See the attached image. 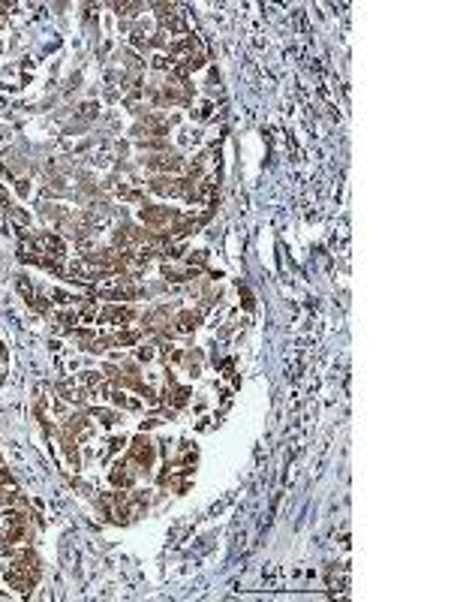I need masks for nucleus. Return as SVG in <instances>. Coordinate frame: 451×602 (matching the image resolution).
Listing matches in <instances>:
<instances>
[{
  "mask_svg": "<svg viewBox=\"0 0 451 602\" xmlns=\"http://www.w3.org/2000/svg\"><path fill=\"white\" fill-rule=\"evenodd\" d=\"M3 578L6 584L18 590V594H30L34 590V584L39 581V557L34 554V551H18V557L3 569Z\"/></svg>",
  "mask_w": 451,
  "mask_h": 602,
  "instance_id": "1",
  "label": "nucleus"
},
{
  "mask_svg": "<svg viewBox=\"0 0 451 602\" xmlns=\"http://www.w3.org/2000/svg\"><path fill=\"white\" fill-rule=\"evenodd\" d=\"M178 214H180V211L169 208V205H148V202H145V208L138 211V220H142V223L150 229V232H157V229L175 223Z\"/></svg>",
  "mask_w": 451,
  "mask_h": 602,
  "instance_id": "2",
  "label": "nucleus"
},
{
  "mask_svg": "<svg viewBox=\"0 0 451 602\" xmlns=\"http://www.w3.org/2000/svg\"><path fill=\"white\" fill-rule=\"evenodd\" d=\"M127 458L133 461V464H136L138 470H150V467H154L157 446L145 437V430H142L138 437H133V443H129V449H127Z\"/></svg>",
  "mask_w": 451,
  "mask_h": 602,
  "instance_id": "3",
  "label": "nucleus"
},
{
  "mask_svg": "<svg viewBox=\"0 0 451 602\" xmlns=\"http://www.w3.org/2000/svg\"><path fill=\"white\" fill-rule=\"evenodd\" d=\"M184 184L187 178H178V175H154L148 181L150 193L157 196H184Z\"/></svg>",
  "mask_w": 451,
  "mask_h": 602,
  "instance_id": "4",
  "label": "nucleus"
},
{
  "mask_svg": "<svg viewBox=\"0 0 451 602\" xmlns=\"http://www.w3.org/2000/svg\"><path fill=\"white\" fill-rule=\"evenodd\" d=\"M138 473H142V470H138L133 461H117L115 464V470L112 473H108V482H112L115 488H120V491H127V488H133L136 485V479H138Z\"/></svg>",
  "mask_w": 451,
  "mask_h": 602,
  "instance_id": "5",
  "label": "nucleus"
},
{
  "mask_svg": "<svg viewBox=\"0 0 451 602\" xmlns=\"http://www.w3.org/2000/svg\"><path fill=\"white\" fill-rule=\"evenodd\" d=\"M133 319H136V307H129V304H108V307H103V310H99L96 323L127 326V323H133Z\"/></svg>",
  "mask_w": 451,
  "mask_h": 602,
  "instance_id": "6",
  "label": "nucleus"
},
{
  "mask_svg": "<svg viewBox=\"0 0 451 602\" xmlns=\"http://www.w3.org/2000/svg\"><path fill=\"white\" fill-rule=\"evenodd\" d=\"M199 323H202V316L193 314V310H178L175 319L169 323V326H175V328H169V331H166V337H175V335H193Z\"/></svg>",
  "mask_w": 451,
  "mask_h": 602,
  "instance_id": "7",
  "label": "nucleus"
},
{
  "mask_svg": "<svg viewBox=\"0 0 451 602\" xmlns=\"http://www.w3.org/2000/svg\"><path fill=\"white\" fill-rule=\"evenodd\" d=\"M145 166L154 169V172H169V175H175V172H180V169H184V157H178V154H157V157H148Z\"/></svg>",
  "mask_w": 451,
  "mask_h": 602,
  "instance_id": "8",
  "label": "nucleus"
},
{
  "mask_svg": "<svg viewBox=\"0 0 451 602\" xmlns=\"http://www.w3.org/2000/svg\"><path fill=\"white\" fill-rule=\"evenodd\" d=\"M163 274L166 280H175V284H184V280H196L199 277V268L196 265H187V268H178V265H163Z\"/></svg>",
  "mask_w": 451,
  "mask_h": 602,
  "instance_id": "9",
  "label": "nucleus"
},
{
  "mask_svg": "<svg viewBox=\"0 0 451 602\" xmlns=\"http://www.w3.org/2000/svg\"><path fill=\"white\" fill-rule=\"evenodd\" d=\"M145 331H117V335H112L108 340H112V346H133L142 340Z\"/></svg>",
  "mask_w": 451,
  "mask_h": 602,
  "instance_id": "10",
  "label": "nucleus"
},
{
  "mask_svg": "<svg viewBox=\"0 0 451 602\" xmlns=\"http://www.w3.org/2000/svg\"><path fill=\"white\" fill-rule=\"evenodd\" d=\"M90 416L99 419V425H103V428H115L117 421H120V416H117V413H112V410H103V407H96Z\"/></svg>",
  "mask_w": 451,
  "mask_h": 602,
  "instance_id": "11",
  "label": "nucleus"
},
{
  "mask_svg": "<svg viewBox=\"0 0 451 602\" xmlns=\"http://www.w3.org/2000/svg\"><path fill=\"white\" fill-rule=\"evenodd\" d=\"M117 15H138V9H145L142 4H115Z\"/></svg>",
  "mask_w": 451,
  "mask_h": 602,
  "instance_id": "12",
  "label": "nucleus"
},
{
  "mask_svg": "<svg viewBox=\"0 0 451 602\" xmlns=\"http://www.w3.org/2000/svg\"><path fill=\"white\" fill-rule=\"evenodd\" d=\"M136 356H138V361H154L157 358V349L154 346H142Z\"/></svg>",
  "mask_w": 451,
  "mask_h": 602,
  "instance_id": "13",
  "label": "nucleus"
}]
</instances>
